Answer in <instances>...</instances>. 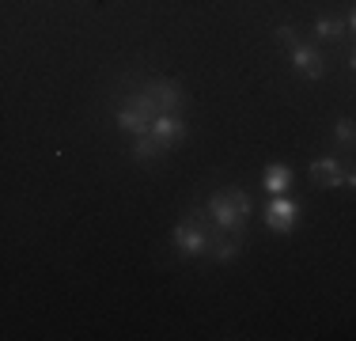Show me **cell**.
Returning a JSON list of instances; mask_svg holds the SVG:
<instances>
[{
	"instance_id": "2",
	"label": "cell",
	"mask_w": 356,
	"mask_h": 341,
	"mask_svg": "<svg viewBox=\"0 0 356 341\" xmlns=\"http://www.w3.org/2000/svg\"><path fill=\"white\" fill-rule=\"evenodd\" d=\"M156 114H159V106L152 102L148 91H144V95H133V99L125 102L122 110H118V114H114V122H118V129H125V133L140 136V133H148V129H152Z\"/></svg>"
},
{
	"instance_id": "4",
	"label": "cell",
	"mask_w": 356,
	"mask_h": 341,
	"mask_svg": "<svg viewBox=\"0 0 356 341\" xmlns=\"http://www.w3.org/2000/svg\"><path fill=\"white\" fill-rule=\"evenodd\" d=\"M266 224L273 228V232H296V224H300V205H296L292 198H284V193H277L273 201L266 205Z\"/></svg>"
},
{
	"instance_id": "13",
	"label": "cell",
	"mask_w": 356,
	"mask_h": 341,
	"mask_svg": "<svg viewBox=\"0 0 356 341\" xmlns=\"http://www.w3.org/2000/svg\"><path fill=\"white\" fill-rule=\"evenodd\" d=\"M334 136H337V144H356V122H353V118H337V122H334Z\"/></svg>"
},
{
	"instance_id": "6",
	"label": "cell",
	"mask_w": 356,
	"mask_h": 341,
	"mask_svg": "<svg viewBox=\"0 0 356 341\" xmlns=\"http://www.w3.org/2000/svg\"><path fill=\"white\" fill-rule=\"evenodd\" d=\"M288 57H292V68L296 72H303L307 80H322L326 76V61H322V54H318V46H292L288 49Z\"/></svg>"
},
{
	"instance_id": "17",
	"label": "cell",
	"mask_w": 356,
	"mask_h": 341,
	"mask_svg": "<svg viewBox=\"0 0 356 341\" xmlns=\"http://www.w3.org/2000/svg\"><path fill=\"white\" fill-rule=\"evenodd\" d=\"M349 68H353V72H356V49H353V54H349Z\"/></svg>"
},
{
	"instance_id": "12",
	"label": "cell",
	"mask_w": 356,
	"mask_h": 341,
	"mask_svg": "<svg viewBox=\"0 0 356 341\" xmlns=\"http://www.w3.org/2000/svg\"><path fill=\"white\" fill-rule=\"evenodd\" d=\"M345 31H349L345 19H315V38H322V42H337Z\"/></svg>"
},
{
	"instance_id": "7",
	"label": "cell",
	"mask_w": 356,
	"mask_h": 341,
	"mask_svg": "<svg viewBox=\"0 0 356 341\" xmlns=\"http://www.w3.org/2000/svg\"><path fill=\"white\" fill-rule=\"evenodd\" d=\"M152 95V102H156L159 106V114H175L178 106H182V88H178V84H171V80H156V84H148V88H144Z\"/></svg>"
},
{
	"instance_id": "3",
	"label": "cell",
	"mask_w": 356,
	"mask_h": 341,
	"mask_svg": "<svg viewBox=\"0 0 356 341\" xmlns=\"http://www.w3.org/2000/svg\"><path fill=\"white\" fill-rule=\"evenodd\" d=\"M171 243H175V251L182 254V258H201V254H209V235L201 232L193 220H182V224L175 228Z\"/></svg>"
},
{
	"instance_id": "1",
	"label": "cell",
	"mask_w": 356,
	"mask_h": 341,
	"mask_svg": "<svg viewBox=\"0 0 356 341\" xmlns=\"http://www.w3.org/2000/svg\"><path fill=\"white\" fill-rule=\"evenodd\" d=\"M205 212L213 216V224L220 232H243V224L250 216V198H247V190H220L209 198Z\"/></svg>"
},
{
	"instance_id": "11",
	"label": "cell",
	"mask_w": 356,
	"mask_h": 341,
	"mask_svg": "<svg viewBox=\"0 0 356 341\" xmlns=\"http://www.w3.org/2000/svg\"><path fill=\"white\" fill-rule=\"evenodd\" d=\"M133 156H137L140 164H144V159L163 156V148L156 144V136H152V133H140V136H133Z\"/></svg>"
},
{
	"instance_id": "8",
	"label": "cell",
	"mask_w": 356,
	"mask_h": 341,
	"mask_svg": "<svg viewBox=\"0 0 356 341\" xmlns=\"http://www.w3.org/2000/svg\"><path fill=\"white\" fill-rule=\"evenodd\" d=\"M311 182L326 186V190H337V186H345V170L337 159H315L311 164Z\"/></svg>"
},
{
	"instance_id": "9",
	"label": "cell",
	"mask_w": 356,
	"mask_h": 341,
	"mask_svg": "<svg viewBox=\"0 0 356 341\" xmlns=\"http://www.w3.org/2000/svg\"><path fill=\"white\" fill-rule=\"evenodd\" d=\"M261 182H266L269 193H284L288 186H292V167L284 164H269L266 170H261Z\"/></svg>"
},
{
	"instance_id": "10",
	"label": "cell",
	"mask_w": 356,
	"mask_h": 341,
	"mask_svg": "<svg viewBox=\"0 0 356 341\" xmlns=\"http://www.w3.org/2000/svg\"><path fill=\"white\" fill-rule=\"evenodd\" d=\"M239 251H243L239 239H227V235H224V239H209V254H213L216 262H232Z\"/></svg>"
},
{
	"instance_id": "16",
	"label": "cell",
	"mask_w": 356,
	"mask_h": 341,
	"mask_svg": "<svg viewBox=\"0 0 356 341\" xmlns=\"http://www.w3.org/2000/svg\"><path fill=\"white\" fill-rule=\"evenodd\" d=\"M345 23H349V31H356V8L349 12V19H345Z\"/></svg>"
},
{
	"instance_id": "5",
	"label": "cell",
	"mask_w": 356,
	"mask_h": 341,
	"mask_svg": "<svg viewBox=\"0 0 356 341\" xmlns=\"http://www.w3.org/2000/svg\"><path fill=\"white\" fill-rule=\"evenodd\" d=\"M152 136H156V144L163 152H171L175 144H182V136H186V122L178 114H156V122H152Z\"/></svg>"
},
{
	"instance_id": "15",
	"label": "cell",
	"mask_w": 356,
	"mask_h": 341,
	"mask_svg": "<svg viewBox=\"0 0 356 341\" xmlns=\"http://www.w3.org/2000/svg\"><path fill=\"white\" fill-rule=\"evenodd\" d=\"M345 186H349V190H356V170H345Z\"/></svg>"
},
{
	"instance_id": "14",
	"label": "cell",
	"mask_w": 356,
	"mask_h": 341,
	"mask_svg": "<svg viewBox=\"0 0 356 341\" xmlns=\"http://www.w3.org/2000/svg\"><path fill=\"white\" fill-rule=\"evenodd\" d=\"M277 42H281L284 49H292V46H300V34H296L292 27H277Z\"/></svg>"
}]
</instances>
